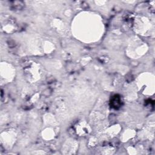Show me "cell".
<instances>
[{
  "label": "cell",
  "instance_id": "obj_1",
  "mask_svg": "<svg viewBox=\"0 0 155 155\" xmlns=\"http://www.w3.org/2000/svg\"><path fill=\"white\" fill-rule=\"evenodd\" d=\"M111 105L113 108H114L116 109L120 107L121 105V100L120 96L115 95L113 97L111 101Z\"/></svg>",
  "mask_w": 155,
  "mask_h": 155
}]
</instances>
